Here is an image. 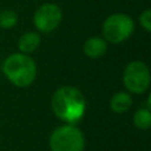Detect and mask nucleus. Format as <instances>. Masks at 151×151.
Here are the masks:
<instances>
[{"mask_svg": "<svg viewBox=\"0 0 151 151\" xmlns=\"http://www.w3.org/2000/svg\"><path fill=\"white\" fill-rule=\"evenodd\" d=\"M132 105V98L126 92H117L110 100V109L116 113L126 112Z\"/></svg>", "mask_w": 151, "mask_h": 151, "instance_id": "1a4fd4ad", "label": "nucleus"}, {"mask_svg": "<svg viewBox=\"0 0 151 151\" xmlns=\"http://www.w3.org/2000/svg\"><path fill=\"white\" fill-rule=\"evenodd\" d=\"M147 109L151 111V92H150V94L147 97Z\"/></svg>", "mask_w": 151, "mask_h": 151, "instance_id": "ddd939ff", "label": "nucleus"}, {"mask_svg": "<svg viewBox=\"0 0 151 151\" xmlns=\"http://www.w3.org/2000/svg\"><path fill=\"white\" fill-rule=\"evenodd\" d=\"M41 42V37L39 32L28 31L20 35L18 40V50L24 54H31L38 50Z\"/></svg>", "mask_w": 151, "mask_h": 151, "instance_id": "0eeeda50", "label": "nucleus"}, {"mask_svg": "<svg viewBox=\"0 0 151 151\" xmlns=\"http://www.w3.org/2000/svg\"><path fill=\"white\" fill-rule=\"evenodd\" d=\"M2 73L6 79L19 88L28 87L37 78V64L29 54L11 53L2 63Z\"/></svg>", "mask_w": 151, "mask_h": 151, "instance_id": "f03ea898", "label": "nucleus"}, {"mask_svg": "<svg viewBox=\"0 0 151 151\" xmlns=\"http://www.w3.org/2000/svg\"><path fill=\"white\" fill-rule=\"evenodd\" d=\"M123 83L125 87L132 93L145 92L151 83V74L147 66L142 61H131L124 70Z\"/></svg>", "mask_w": 151, "mask_h": 151, "instance_id": "39448f33", "label": "nucleus"}, {"mask_svg": "<svg viewBox=\"0 0 151 151\" xmlns=\"http://www.w3.org/2000/svg\"><path fill=\"white\" fill-rule=\"evenodd\" d=\"M48 145L51 151H84L85 137L76 125L65 124L53 130Z\"/></svg>", "mask_w": 151, "mask_h": 151, "instance_id": "7ed1b4c3", "label": "nucleus"}, {"mask_svg": "<svg viewBox=\"0 0 151 151\" xmlns=\"http://www.w3.org/2000/svg\"><path fill=\"white\" fill-rule=\"evenodd\" d=\"M51 107L57 118L66 124L78 123L86 110L83 93L73 86H61L52 96Z\"/></svg>", "mask_w": 151, "mask_h": 151, "instance_id": "f257e3e1", "label": "nucleus"}, {"mask_svg": "<svg viewBox=\"0 0 151 151\" xmlns=\"http://www.w3.org/2000/svg\"><path fill=\"white\" fill-rule=\"evenodd\" d=\"M18 24V14L14 9L4 8L0 11V28L12 29Z\"/></svg>", "mask_w": 151, "mask_h": 151, "instance_id": "9d476101", "label": "nucleus"}, {"mask_svg": "<svg viewBox=\"0 0 151 151\" xmlns=\"http://www.w3.org/2000/svg\"><path fill=\"white\" fill-rule=\"evenodd\" d=\"M133 124L140 130L151 127V111L149 109H139L133 114Z\"/></svg>", "mask_w": 151, "mask_h": 151, "instance_id": "9b49d317", "label": "nucleus"}, {"mask_svg": "<svg viewBox=\"0 0 151 151\" xmlns=\"http://www.w3.org/2000/svg\"><path fill=\"white\" fill-rule=\"evenodd\" d=\"M63 19L61 8L53 2L40 5L33 14V24L39 32L50 33L54 31Z\"/></svg>", "mask_w": 151, "mask_h": 151, "instance_id": "423d86ee", "label": "nucleus"}, {"mask_svg": "<svg viewBox=\"0 0 151 151\" xmlns=\"http://www.w3.org/2000/svg\"><path fill=\"white\" fill-rule=\"evenodd\" d=\"M134 29L133 20L124 13H114L109 15L103 24L104 38L113 44H119L132 34Z\"/></svg>", "mask_w": 151, "mask_h": 151, "instance_id": "20e7f679", "label": "nucleus"}, {"mask_svg": "<svg viewBox=\"0 0 151 151\" xmlns=\"http://www.w3.org/2000/svg\"><path fill=\"white\" fill-rule=\"evenodd\" d=\"M106 50V41L99 37H91L84 44V53L91 59L100 58L103 54H105Z\"/></svg>", "mask_w": 151, "mask_h": 151, "instance_id": "6e6552de", "label": "nucleus"}, {"mask_svg": "<svg viewBox=\"0 0 151 151\" xmlns=\"http://www.w3.org/2000/svg\"><path fill=\"white\" fill-rule=\"evenodd\" d=\"M139 22L147 32H151V8L142 12L139 15Z\"/></svg>", "mask_w": 151, "mask_h": 151, "instance_id": "f8f14e48", "label": "nucleus"}]
</instances>
